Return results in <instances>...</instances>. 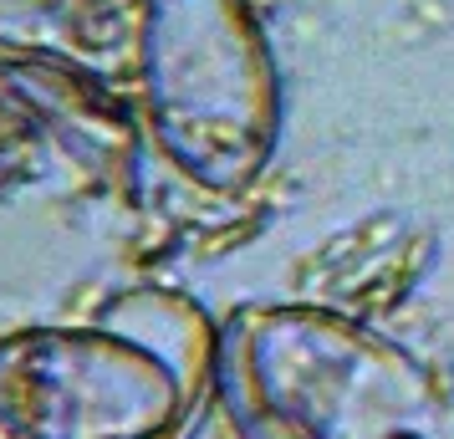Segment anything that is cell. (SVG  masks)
<instances>
[{"label":"cell","instance_id":"obj_1","mask_svg":"<svg viewBox=\"0 0 454 439\" xmlns=\"http://www.w3.org/2000/svg\"><path fill=\"white\" fill-rule=\"evenodd\" d=\"M215 333L179 292H123L92 322L0 337V439H179L209 394Z\"/></svg>","mask_w":454,"mask_h":439},{"label":"cell","instance_id":"obj_2","mask_svg":"<svg viewBox=\"0 0 454 439\" xmlns=\"http://www.w3.org/2000/svg\"><path fill=\"white\" fill-rule=\"evenodd\" d=\"M209 394L235 439H424L434 373L388 333L311 302H240Z\"/></svg>","mask_w":454,"mask_h":439},{"label":"cell","instance_id":"obj_3","mask_svg":"<svg viewBox=\"0 0 454 439\" xmlns=\"http://www.w3.org/2000/svg\"><path fill=\"white\" fill-rule=\"evenodd\" d=\"M133 77L148 144L209 194H240L281 148V67L250 0H138Z\"/></svg>","mask_w":454,"mask_h":439},{"label":"cell","instance_id":"obj_4","mask_svg":"<svg viewBox=\"0 0 454 439\" xmlns=\"http://www.w3.org/2000/svg\"><path fill=\"white\" fill-rule=\"evenodd\" d=\"M0 92L31 118L46 153H62L98 189H133L148 133L103 72L51 46L0 42Z\"/></svg>","mask_w":454,"mask_h":439},{"label":"cell","instance_id":"obj_5","mask_svg":"<svg viewBox=\"0 0 454 439\" xmlns=\"http://www.w3.org/2000/svg\"><path fill=\"white\" fill-rule=\"evenodd\" d=\"M42 159H46L42 133L31 128V118H26L21 107L0 92V205L16 200L42 174Z\"/></svg>","mask_w":454,"mask_h":439},{"label":"cell","instance_id":"obj_6","mask_svg":"<svg viewBox=\"0 0 454 439\" xmlns=\"http://www.w3.org/2000/svg\"><path fill=\"white\" fill-rule=\"evenodd\" d=\"M57 11V0H0V21L16 26V21H42Z\"/></svg>","mask_w":454,"mask_h":439}]
</instances>
